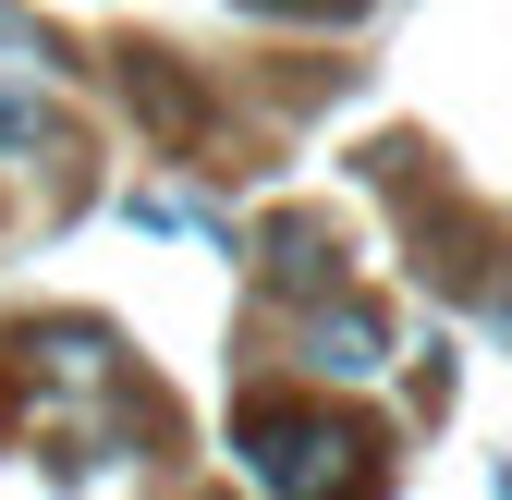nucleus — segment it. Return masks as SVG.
Instances as JSON below:
<instances>
[{
	"instance_id": "1",
	"label": "nucleus",
	"mask_w": 512,
	"mask_h": 500,
	"mask_svg": "<svg viewBox=\"0 0 512 500\" xmlns=\"http://www.w3.org/2000/svg\"><path fill=\"white\" fill-rule=\"evenodd\" d=\"M244 452H256V476H269L281 500H378V440L354 415H281V403H256L244 415Z\"/></svg>"
},
{
	"instance_id": "2",
	"label": "nucleus",
	"mask_w": 512,
	"mask_h": 500,
	"mask_svg": "<svg viewBox=\"0 0 512 500\" xmlns=\"http://www.w3.org/2000/svg\"><path fill=\"white\" fill-rule=\"evenodd\" d=\"M305 366H330V379L391 366V318H378V305H330V318H305Z\"/></svg>"
},
{
	"instance_id": "3",
	"label": "nucleus",
	"mask_w": 512,
	"mask_h": 500,
	"mask_svg": "<svg viewBox=\"0 0 512 500\" xmlns=\"http://www.w3.org/2000/svg\"><path fill=\"white\" fill-rule=\"evenodd\" d=\"M256 269H269V281H293V293H330V232H317V220H281Z\"/></svg>"
},
{
	"instance_id": "4",
	"label": "nucleus",
	"mask_w": 512,
	"mask_h": 500,
	"mask_svg": "<svg viewBox=\"0 0 512 500\" xmlns=\"http://www.w3.org/2000/svg\"><path fill=\"white\" fill-rule=\"evenodd\" d=\"M0 147H61V110L37 86H0Z\"/></svg>"
},
{
	"instance_id": "5",
	"label": "nucleus",
	"mask_w": 512,
	"mask_h": 500,
	"mask_svg": "<svg viewBox=\"0 0 512 500\" xmlns=\"http://www.w3.org/2000/svg\"><path fill=\"white\" fill-rule=\"evenodd\" d=\"M0 49H13V61H61V37H49V25H25V13H0Z\"/></svg>"
},
{
	"instance_id": "6",
	"label": "nucleus",
	"mask_w": 512,
	"mask_h": 500,
	"mask_svg": "<svg viewBox=\"0 0 512 500\" xmlns=\"http://www.w3.org/2000/svg\"><path fill=\"white\" fill-rule=\"evenodd\" d=\"M488 330H500V342H512V281H500V293H488Z\"/></svg>"
},
{
	"instance_id": "7",
	"label": "nucleus",
	"mask_w": 512,
	"mask_h": 500,
	"mask_svg": "<svg viewBox=\"0 0 512 500\" xmlns=\"http://www.w3.org/2000/svg\"><path fill=\"white\" fill-rule=\"evenodd\" d=\"M330 13H342V0H330Z\"/></svg>"
}]
</instances>
